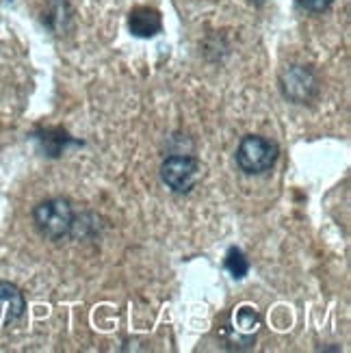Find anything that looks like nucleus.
Segmentation results:
<instances>
[{"label":"nucleus","instance_id":"6","mask_svg":"<svg viewBox=\"0 0 351 353\" xmlns=\"http://www.w3.org/2000/svg\"><path fill=\"white\" fill-rule=\"evenodd\" d=\"M26 301L22 290L11 282H0V325H11L24 316Z\"/></svg>","mask_w":351,"mask_h":353},{"label":"nucleus","instance_id":"3","mask_svg":"<svg viewBox=\"0 0 351 353\" xmlns=\"http://www.w3.org/2000/svg\"><path fill=\"white\" fill-rule=\"evenodd\" d=\"M202 178V165L197 159L187 154H172L161 165V180L174 193H191Z\"/></svg>","mask_w":351,"mask_h":353},{"label":"nucleus","instance_id":"8","mask_svg":"<svg viewBox=\"0 0 351 353\" xmlns=\"http://www.w3.org/2000/svg\"><path fill=\"white\" fill-rule=\"evenodd\" d=\"M225 269H228V273H230L234 280L245 278L248 271H250V263H248L245 254H243L239 248L228 250V254H225Z\"/></svg>","mask_w":351,"mask_h":353},{"label":"nucleus","instance_id":"9","mask_svg":"<svg viewBox=\"0 0 351 353\" xmlns=\"http://www.w3.org/2000/svg\"><path fill=\"white\" fill-rule=\"evenodd\" d=\"M297 3L306 9V11H312V13H323L330 5L332 0H297Z\"/></svg>","mask_w":351,"mask_h":353},{"label":"nucleus","instance_id":"7","mask_svg":"<svg viewBox=\"0 0 351 353\" xmlns=\"http://www.w3.org/2000/svg\"><path fill=\"white\" fill-rule=\"evenodd\" d=\"M128 26H130V33L134 37H154L161 33L163 28V20H161V13L157 9H150V7H137L130 11V18H128Z\"/></svg>","mask_w":351,"mask_h":353},{"label":"nucleus","instance_id":"5","mask_svg":"<svg viewBox=\"0 0 351 353\" xmlns=\"http://www.w3.org/2000/svg\"><path fill=\"white\" fill-rule=\"evenodd\" d=\"M261 323H263V319L254 308H250V305H241V308H237L230 314V319H228L223 332L228 334L230 345L237 343V347H250L254 336L258 334V330H261Z\"/></svg>","mask_w":351,"mask_h":353},{"label":"nucleus","instance_id":"1","mask_svg":"<svg viewBox=\"0 0 351 353\" xmlns=\"http://www.w3.org/2000/svg\"><path fill=\"white\" fill-rule=\"evenodd\" d=\"M33 221L39 230V234L61 241L66 239L74 228V208L66 197H50L39 202L33 210Z\"/></svg>","mask_w":351,"mask_h":353},{"label":"nucleus","instance_id":"2","mask_svg":"<svg viewBox=\"0 0 351 353\" xmlns=\"http://www.w3.org/2000/svg\"><path fill=\"white\" fill-rule=\"evenodd\" d=\"M278 157H280L278 143L261 134L243 137L237 148V165L241 167V172H245L250 176L269 172L276 165Z\"/></svg>","mask_w":351,"mask_h":353},{"label":"nucleus","instance_id":"4","mask_svg":"<svg viewBox=\"0 0 351 353\" xmlns=\"http://www.w3.org/2000/svg\"><path fill=\"white\" fill-rule=\"evenodd\" d=\"M280 89L291 102L308 104L319 94V79L306 65H288L280 74Z\"/></svg>","mask_w":351,"mask_h":353},{"label":"nucleus","instance_id":"10","mask_svg":"<svg viewBox=\"0 0 351 353\" xmlns=\"http://www.w3.org/2000/svg\"><path fill=\"white\" fill-rule=\"evenodd\" d=\"M252 3H256V5H263V3H267V0H252Z\"/></svg>","mask_w":351,"mask_h":353}]
</instances>
